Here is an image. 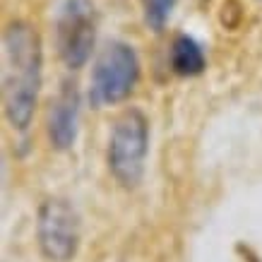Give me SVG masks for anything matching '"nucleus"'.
I'll return each mask as SVG.
<instances>
[{"mask_svg": "<svg viewBox=\"0 0 262 262\" xmlns=\"http://www.w3.org/2000/svg\"><path fill=\"white\" fill-rule=\"evenodd\" d=\"M171 68H173L176 75H183V77L200 75V72L205 70L202 46L195 39L185 36V34L176 36L173 43H171Z\"/></svg>", "mask_w": 262, "mask_h": 262, "instance_id": "0eeeda50", "label": "nucleus"}, {"mask_svg": "<svg viewBox=\"0 0 262 262\" xmlns=\"http://www.w3.org/2000/svg\"><path fill=\"white\" fill-rule=\"evenodd\" d=\"M77 116H80V94L75 84H65L48 113V135L56 149H68L75 142Z\"/></svg>", "mask_w": 262, "mask_h": 262, "instance_id": "423d86ee", "label": "nucleus"}, {"mask_svg": "<svg viewBox=\"0 0 262 262\" xmlns=\"http://www.w3.org/2000/svg\"><path fill=\"white\" fill-rule=\"evenodd\" d=\"M173 5H176V0H142L147 24H149L151 29H161L166 24Z\"/></svg>", "mask_w": 262, "mask_h": 262, "instance_id": "6e6552de", "label": "nucleus"}, {"mask_svg": "<svg viewBox=\"0 0 262 262\" xmlns=\"http://www.w3.org/2000/svg\"><path fill=\"white\" fill-rule=\"evenodd\" d=\"M140 60L127 43H108L94 65L92 75V99L94 103H118L137 84Z\"/></svg>", "mask_w": 262, "mask_h": 262, "instance_id": "7ed1b4c3", "label": "nucleus"}, {"mask_svg": "<svg viewBox=\"0 0 262 262\" xmlns=\"http://www.w3.org/2000/svg\"><path fill=\"white\" fill-rule=\"evenodd\" d=\"M96 17L92 0H65L58 15V53L68 68H82L94 48Z\"/></svg>", "mask_w": 262, "mask_h": 262, "instance_id": "39448f33", "label": "nucleus"}, {"mask_svg": "<svg viewBox=\"0 0 262 262\" xmlns=\"http://www.w3.org/2000/svg\"><path fill=\"white\" fill-rule=\"evenodd\" d=\"M147 157V118L140 111L130 108L118 118L113 127L111 147H108V166L116 181L125 188L140 183Z\"/></svg>", "mask_w": 262, "mask_h": 262, "instance_id": "f03ea898", "label": "nucleus"}, {"mask_svg": "<svg viewBox=\"0 0 262 262\" xmlns=\"http://www.w3.org/2000/svg\"><path fill=\"white\" fill-rule=\"evenodd\" d=\"M39 246L51 262H70L80 246V216L68 200L51 198L39 209Z\"/></svg>", "mask_w": 262, "mask_h": 262, "instance_id": "20e7f679", "label": "nucleus"}, {"mask_svg": "<svg viewBox=\"0 0 262 262\" xmlns=\"http://www.w3.org/2000/svg\"><path fill=\"white\" fill-rule=\"evenodd\" d=\"M41 84L39 34L27 22H12L3 34V106L10 125L27 130Z\"/></svg>", "mask_w": 262, "mask_h": 262, "instance_id": "f257e3e1", "label": "nucleus"}]
</instances>
